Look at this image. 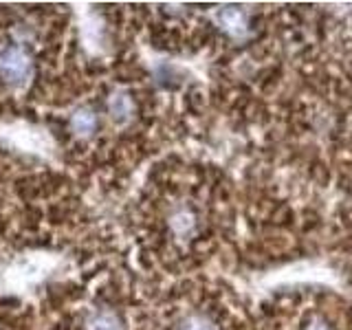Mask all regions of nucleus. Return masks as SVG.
I'll list each match as a JSON object with an SVG mask.
<instances>
[{"instance_id":"f257e3e1","label":"nucleus","mask_w":352,"mask_h":330,"mask_svg":"<svg viewBox=\"0 0 352 330\" xmlns=\"http://www.w3.org/2000/svg\"><path fill=\"white\" fill-rule=\"evenodd\" d=\"M33 73L31 58L20 47H9L0 53V80L11 86H22Z\"/></svg>"},{"instance_id":"f03ea898","label":"nucleus","mask_w":352,"mask_h":330,"mask_svg":"<svg viewBox=\"0 0 352 330\" xmlns=\"http://www.w3.org/2000/svg\"><path fill=\"white\" fill-rule=\"evenodd\" d=\"M95 124L97 121H95V115L91 113V110H77L71 119L73 132H77V135H82V137L91 135V132L95 130Z\"/></svg>"},{"instance_id":"7ed1b4c3","label":"nucleus","mask_w":352,"mask_h":330,"mask_svg":"<svg viewBox=\"0 0 352 330\" xmlns=\"http://www.w3.org/2000/svg\"><path fill=\"white\" fill-rule=\"evenodd\" d=\"M110 113L115 115L117 121H124L128 119V115L132 113V104L130 99L126 95H115L113 99H110Z\"/></svg>"},{"instance_id":"20e7f679","label":"nucleus","mask_w":352,"mask_h":330,"mask_svg":"<svg viewBox=\"0 0 352 330\" xmlns=\"http://www.w3.org/2000/svg\"><path fill=\"white\" fill-rule=\"evenodd\" d=\"M220 20H223L227 29H231V31H240L245 27V16H242L238 9H225L223 14H220Z\"/></svg>"},{"instance_id":"39448f33","label":"nucleus","mask_w":352,"mask_h":330,"mask_svg":"<svg viewBox=\"0 0 352 330\" xmlns=\"http://www.w3.org/2000/svg\"><path fill=\"white\" fill-rule=\"evenodd\" d=\"M91 330H119V322L108 313H99L91 319Z\"/></svg>"},{"instance_id":"423d86ee","label":"nucleus","mask_w":352,"mask_h":330,"mask_svg":"<svg viewBox=\"0 0 352 330\" xmlns=\"http://www.w3.org/2000/svg\"><path fill=\"white\" fill-rule=\"evenodd\" d=\"M183 330H209V326H205L203 322H190V324H185Z\"/></svg>"},{"instance_id":"0eeeda50","label":"nucleus","mask_w":352,"mask_h":330,"mask_svg":"<svg viewBox=\"0 0 352 330\" xmlns=\"http://www.w3.org/2000/svg\"><path fill=\"white\" fill-rule=\"evenodd\" d=\"M313 330H324V328H313Z\"/></svg>"}]
</instances>
